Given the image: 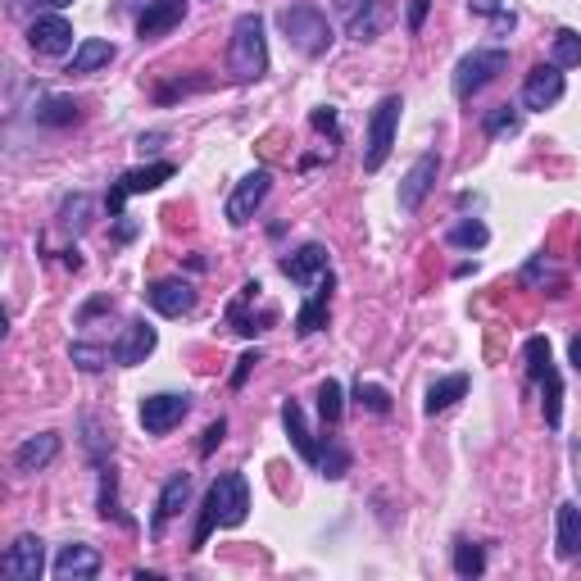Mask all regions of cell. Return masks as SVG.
Instances as JSON below:
<instances>
[{"label":"cell","mask_w":581,"mask_h":581,"mask_svg":"<svg viewBox=\"0 0 581 581\" xmlns=\"http://www.w3.org/2000/svg\"><path fill=\"white\" fill-rule=\"evenodd\" d=\"M251 513V481L246 472H218V481L210 487L205 504H201V522L191 531V550H205V541L214 537V527H241Z\"/></svg>","instance_id":"cell-1"},{"label":"cell","mask_w":581,"mask_h":581,"mask_svg":"<svg viewBox=\"0 0 581 581\" xmlns=\"http://www.w3.org/2000/svg\"><path fill=\"white\" fill-rule=\"evenodd\" d=\"M277 28H282V37H286L290 45H296V51H300L305 60L327 55V51H332V41H336L332 19L314 6V0H296V6H282V10H277Z\"/></svg>","instance_id":"cell-2"},{"label":"cell","mask_w":581,"mask_h":581,"mask_svg":"<svg viewBox=\"0 0 581 581\" xmlns=\"http://www.w3.org/2000/svg\"><path fill=\"white\" fill-rule=\"evenodd\" d=\"M227 69H232L236 82H259L268 73V37H264V19L259 14H241L232 23Z\"/></svg>","instance_id":"cell-3"},{"label":"cell","mask_w":581,"mask_h":581,"mask_svg":"<svg viewBox=\"0 0 581 581\" xmlns=\"http://www.w3.org/2000/svg\"><path fill=\"white\" fill-rule=\"evenodd\" d=\"M522 359H527V373H531V381H537V391H541L546 427H559L563 422V377L554 368V355H550L546 336H531V342L522 346Z\"/></svg>","instance_id":"cell-4"},{"label":"cell","mask_w":581,"mask_h":581,"mask_svg":"<svg viewBox=\"0 0 581 581\" xmlns=\"http://www.w3.org/2000/svg\"><path fill=\"white\" fill-rule=\"evenodd\" d=\"M400 110L405 101L400 95H381L377 110L368 114V141H364V173H377L386 164V155H391L396 145V132H400Z\"/></svg>","instance_id":"cell-5"},{"label":"cell","mask_w":581,"mask_h":581,"mask_svg":"<svg viewBox=\"0 0 581 581\" xmlns=\"http://www.w3.org/2000/svg\"><path fill=\"white\" fill-rule=\"evenodd\" d=\"M500 73H509V51L504 45H487V51H472L455 64V95L459 101H472L481 86H491Z\"/></svg>","instance_id":"cell-6"},{"label":"cell","mask_w":581,"mask_h":581,"mask_svg":"<svg viewBox=\"0 0 581 581\" xmlns=\"http://www.w3.org/2000/svg\"><path fill=\"white\" fill-rule=\"evenodd\" d=\"M177 169L169 164V160H155V164H141V169H128L114 186H110V196H105V210H110V218H123V205H128V196H141V191H160L169 177H173Z\"/></svg>","instance_id":"cell-7"},{"label":"cell","mask_w":581,"mask_h":581,"mask_svg":"<svg viewBox=\"0 0 581 581\" xmlns=\"http://www.w3.org/2000/svg\"><path fill=\"white\" fill-rule=\"evenodd\" d=\"M268 191H273V173L268 169H255V173H246L236 186H232V196H227V223L232 227H246L255 214H259V205L268 201Z\"/></svg>","instance_id":"cell-8"},{"label":"cell","mask_w":581,"mask_h":581,"mask_svg":"<svg viewBox=\"0 0 581 581\" xmlns=\"http://www.w3.org/2000/svg\"><path fill=\"white\" fill-rule=\"evenodd\" d=\"M259 300H264V286H259V282H246V286L236 290V300L227 305V323H232V332H241V336H259L264 327L277 323V309H273V305L255 314Z\"/></svg>","instance_id":"cell-9"},{"label":"cell","mask_w":581,"mask_h":581,"mask_svg":"<svg viewBox=\"0 0 581 581\" xmlns=\"http://www.w3.org/2000/svg\"><path fill=\"white\" fill-rule=\"evenodd\" d=\"M191 414V396H177V391H160V396H145L141 400V427L145 436H169L173 427H182V418Z\"/></svg>","instance_id":"cell-10"},{"label":"cell","mask_w":581,"mask_h":581,"mask_svg":"<svg viewBox=\"0 0 581 581\" xmlns=\"http://www.w3.org/2000/svg\"><path fill=\"white\" fill-rule=\"evenodd\" d=\"M0 572H6L10 581H37L45 572V541L32 537V531L14 537V546L0 554Z\"/></svg>","instance_id":"cell-11"},{"label":"cell","mask_w":581,"mask_h":581,"mask_svg":"<svg viewBox=\"0 0 581 581\" xmlns=\"http://www.w3.org/2000/svg\"><path fill=\"white\" fill-rule=\"evenodd\" d=\"M28 45L37 55H64L73 45V23L60 14V10H45L28 23Z\"/></svg>","instance_id":"cell-12"},{"label":"cell","mask_w":581,"mask_h":581,"mask_svg":"<svg viewBox=\"0 0 581 581\" xmlns=\"http://www.w3.org/2000/svg\"><path fill=\"white\" fill-rule=\"evenodd\" d=\"M436 177H441V151H427V155H418V160H414V169H409V173H405V182H400V210H405V214L422 210V201L431 196Z\"/></svg>","instance_id":"cell-13"},{"label":"cell","mask_w":581,"mask_h":581,"mask_svg":"<svg viewBox=\"0 0 581 581\" xmlns=\"http://www.w3.org/2000/svg\"><path fill=\"white\" fill-rule=\"evenodd\" d=\"M563 91H568L563 69L537 64V69L527 73V82H522V110H554L563 101Z\"/></svg>","instance_id":"cell-14"},{"label":"cell","mask_w":581,"mask_h":581,"mask_svg":"<svg viewBox=\"0 0 581 581\" xmlns=\"http://www.w3.org/2000/svg\"><path fill=\"white\" fill-rule=\"evenodd\" d=\"M145 300H151V309L164 314V318H182V314L196 309V286L182 282V277H160V282L145 286Z\"/></svg>","instance_id":"cell-15"},{"label":"cell","mask_w":581,"mask_h":581,"mask_svg":"<svg viewBox=\"0 0 581 581\" xmlns=\"http://www.w3.org/2000/svg\"><path fill=\"white\" fill-rule=\"evenodd\" d=\"M155 346H160V332L145 323V318H132V323L123 327V336L110 346V355H114L119 368H136V364H145V355H151Z\"/></svg>","instance_id":"cell-16"},{"label":"cell","mask_w":581,"mask_h":581,"mask_svg":"<svg viewBox=\"0 0 581 581\" xmlns=\"http://www.w3.org/2000/svg\"><path fill=\"white\" fill-rule=\"evenodd\" d=\"M186 6H191V0H151V6L141 10V19H136V37L141 41H155V37L173 32L186 19Z\"/></svg>","instance_id":"cell-17"},{"label":"cell","mask_w":581,"mask_h":581,"mask_svg":"<svg viewBox=\"0 0 581 581\" xmlns=\"http://www.w3.org/2000/svg\"><path fill=\"white\" fill-rule=\"evenodd\" d=\"M282 427H286V436H290V446H296V455L305 459V463H323V441L309 431V422H305V409L296 405V400H282Z\"/></svg>","instance_id":"cell-18"},{"label":"cell","mask_w":581,"mask_h":581,"mask_svg":"<svg viewBox=\"0 0 581 581\" xmlns=\"http://www.w3.org/2000/svg\"><path fill=\"white\" fill-rule=\"evenodd\" d=\"M282 273L296 282V286H314L323 273H332V259H327V246H318V241H309V246H300L296 255H286L282 259Z\"/></svg>","instance_id":"cell-19"},{"label":"cell","mask_w":581,"mask_h":581,"mask_svg":"<svg viewBox=\"0 0 581 581\" xmlns=\"http://www.w3.org/2000/svg\"><path fill=\"white\" fill-rule=\"evenodd\" d=\"M55 577L60 581H91L101 577V550L86 546V541H73L55 554Z\"/></svg>","instance_id":"cell-20"},{"label":"cell","mask_w":581,"mask_h":581,"mask_svg":"<svg viewBox=\"0 0 581 581\" xmlns=\"http://www.w3.org/2000/svg\"><path fill=\"white\" fill-rule=\"evenodd\" d=\"M186 500H191V472H173V477L164 481L160 500H155V518H151V537H155V541L164 537L169 518H177V513L186 509Z\"/></svg>","instance_id":"cell-21"},{"label":"cell","mask_w":581,"mask_h":581,"mask_svg":"<svg viewBox=\"0 0 581 581\" xmlns=\"http://www.w3.org/2000/svg\"><path fill=\"white\" fill-rule=\"evenodd\" d=\"M60 459V431H37L14 450V468L19 472H45Z\"/></svg>","instance_id":"cell-22"},{"label":"cell","mask_w":581,"mask_h":581,"mask_svg":"<svg viewBox=\"0 0 581 581\" xmlns=\"http://www.w3.org/2000/svg\"><path fill=\"white\" fill-rule=\"evenodd\" d=\"M332 286H336V277L323 273V277L305 290V305H300V314H296V332H300V336H314L318 327H327V300H332Z\"/></svg>","instance_id":"cell-23"},{"label":"cell","mask_w":581,"mask_h":581,"mask_svg":"<svg viewBox=\"0 0 581 581\" xmlns=\"http://www.w3.org/2000/svg\"><path fill=\"white\" fill-rule=\"evenodd\" d=\"M463 396H468V373H450V377H436V381L427 386V400H422V409H427V418H436V414L455 409V405H459Z\"/></svg>","instance_id":"cell-24"},{"label":"cell","mask_w":581,"mask_h":581,"mask_svg":"<svg viewBox=\"0 0 581 581\" xmlns=\"http://www.w3.org/2000/svg\"><path fill=\"white\" fill-rule=\"evenodd\" d=\"M114 41H105V37H86V41H78V51H73V60H69V69L64 73H73V78H82V73H95V69H105V64H114Z\"/></svg>","instance_id":"cell-25"},{"label":"cell","mask_w":581,"mask_h":581,"mask_svg":"<svg viewBox=\"0 0 581 581\" xmlns=\"http://www.w3.org/2000/svg\"><path fill=\"white\" fill-rule=\"evenodd\" d=\"M554 546H559V559H581V509L577 504H559Z\"/></svg>","instance_id":"cell-26"},{"label":"cell","mask_w":581,"mask_h":581,"mask_svg":"<svg viewBox=\"0 0 581 581\" xmlns=\"http://www.w3.org/2000/svg\"><path fill=\"white\" fill-rule=\"evenodd\" d=\"M318 418H323V427H336L346 418V391H342V381L336 377H327L318 386Z\"/></svg>","instance_id":"cell-27"},{"label":"cell","mask_w":581,"mask_h":581,"mask_svg":"<svg viewBox=\"0 0 581 581\" xmlns=\"http://www.w3.org/2000/svg\"><path fill=\"white\" fill-rule=\"evenodd\" d=\"M481 132H487L491 141L518 136V132H522V110H513V105H496L487 119H481Z\"/></svg>","instance_id":"cell-28"},{"label":"cell","mask_w":581,"mask_h":581,"mask_svg":"<svg viewBox=\"0 0 581 581\" xmlns=\"http://www.w3.org/2000/svg\"><path fill=\"white\" fill-rule=\"evenodd\" d=\"M550 64L554 69H577L581 64V32L572 28H559L554 41H550Z\"/></svg>","instance_id":"cell-29"},{"label":"cell","mask_w":581,"mask_h":581,"mask_svg":"<svg viewBox=\"0 0 581 581\" xmlns=\"http://www.w3.org/2000/svg\"><path fill=\"white\" fill-rule=\"evenodd\" d=\"M487 241H491V232H487V223H477V218H463V223H455L446 232V246H455V251H481Z\"/></svg>","instance_id":"cell-30"},{"label":"cell","mask_w":581,"mask_h":581,"mask_svg":"<svg viewBox=\"0 0 581 581\" xmlns=\"http://www.w3.org/2000/svg\"><path fill=\"white\" fill-rule=\"evenodd\" d=\"M455 572L459 577H481L487 572V550H481L477 541H468V537H459L455 541Z\"/></svg>","instance_id":"cell-31"},{"label":"cell","mask_w":581,"mask_h":581,"mask_svg":"<svg viewBox=\"0 0 581 581\" xmlns=\"http://www.w3.org/2000/svg\"><path fill=\"white\" fill-rule=\"evenodd\" d=\"M468 10H472V14H481V19H491L500 37H509V32L518 28V14L504 6V0H468Z\"/></svg>","instance_id":"cell-32"},{"label":"cell","mask_w":581,"mask_h":581,"mask_svg":"<svg viewBox=\"0 0 581 581\" xmlns=\"http://www.w3.org/2000/svg\"><path fill=\"white\" fill-rule=\"evenodd\" d=\"M73 119H78V105L64 101V95H51V101L37 105V123H45V128H64V123H73Z\"/></svg>","instance_id":"cell-33"},{"label":"cell","mask_w":581,"mask_h":581,"mask_svg":"<svg viewBox=\"0 0 581 581\" xmlns=\"http://www.w3.org/2000/svg\"><path fill=\"white\" fill-rule=\"evenodd\" d=\"M355 400H359V409H368V414H391V391L386 386H377V381H359L355 386Z\"/></svg>","instance_id":"cell-34"},{"label":"cell","mask_w":581,"mask_h":581,"mask_svg":"<svg viewBox=\"0 0 581 581\" xmlns=\"http://www.w3.org/2000/svg\"><path fill=\"white\" fill-rule=\"evenodd\" d=\"M69 355H73V364H78L82 373H101L105 364H114V355H110V346H86V342H78V346L69 350Z\"/></svg>","instance_id":"cell-35"},{"label":"cell","mask_w":581,"mask_h":581,"mask_svg":"<svg viewBox=\"0 0 581 581\" xmlns=\"http://www.w3.org/2000/svg\"><path fill=\"white\" fill-rule=\"evenodd\" d=\"M364 10H368V14H355V19H350V37H355V41H373V37H377V28H381V10H377V0H368Z\"/></svg>","instance_id":"cell-36"},{"label":"cell","mask_w":581,"mask_h":581,"mask_svg":"<svg viewBox=\"0 0 581 581\" xmlns=\"http://www.w3.org/2000/svg\"><path fill=\"white\" fill-rule=\"evenodd\" d=\"M86 210H91V201H86V196H73V201L60 210V223L73 227V232H82V227H86Z\"/></svg>","instance_id":"cell-37"},{"label":"cell","mask_w":581,"mask_h":581,"mask_svg":"<svg viewBox=\"0 0 581 581\" xmlns=\"http://www.w3.org/2000/svg\"><path fill=\"white\" fill-rule=\"evenodd\" d=\"M223 436H227V418H214L205 427V441H201V455H214V446H223Z\"/></svg>","instance_id":"cell-38"},{"label":"cell","mask_w":581,"mask_h":581,"mask_svg":"<svg viewBox=\"0 0 581 581\" xmlns=\"http://www.w3.org/2000/svg\"><path fill=\"white\" fill-rule=\"evenodd\" d=\"M427 10H431V0H409V19H405V28L418 37L422 32V23H427Z\"/></svg>","instance_id":"cell-39"},{"label":"cell","mask_w":581,"mask_h":581,"mask_svg":"<svg viewBox=\"0 0 581 581\" xmlns=\"http://www.w3.org/2000/svg\"><path fill=\"white\" fill-rule=\"evenodd\" d=\"M255 364H259V350H246V355L236 359V373H232V386H236V391L246 386V377H251V368H255Z\"/></svg>","instance_id":"cell-40"},{"label":"cell","mask_w":581,"mask_h":581,"mask_svg":"<svg viewBox=\"0 0 581 581\" xmlns=\"http://www.w3.org/2000/svg\"><path fill=\"white\" fill-rule=\"evenodd\" d=\"M309 123H314L318 132H332V136H342V132H336V110H332V105L314 110V114H309Z\"/></svg>","instance_id":"cell-41"},{"label":"cell","mask_w":581,"mask_h":581,"mask_svg":"<svg viewBox=\"0 0 581 581\" xmlns=\"http://www.w3.org/2000/svg\"><path fill=\"white\" fill-rule=\"evenodd\" d=\"M19 6H32V10H64L73 0H19Z\"/></svg>","instance_id":"cell-42"},{"label":"cell","mask_w":581,"mask_h":581,"mask_svg":"<svg viewBox=\"0 0 581 581\" xmlns=\"http://www.w3.org/2000/svg\"><path fill=\"white\" fill-rule=\"evenodd\" d=\"M568 364H572V373L581 377V336H572V342H568Z\"/></svg>","instance_id":"cell-43"},{"label":"cell","mask_w":581,"mask_h":581,"mask_svg":"<svg viewBox=\"0 0 581 581\" xmlns=\"http://www.w3.org/2000/svg\"><path fill=\"white\" fill-rule=\"evenodd\" d=\"M359 6H368V0H336V10H342L346 19H355V14H359Z\"/></svg>","instance_id":"cell-44"}]
</instances>
